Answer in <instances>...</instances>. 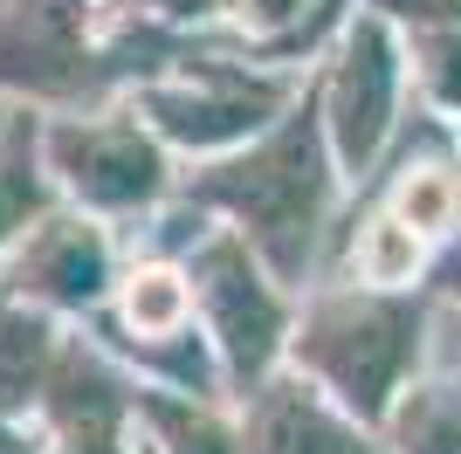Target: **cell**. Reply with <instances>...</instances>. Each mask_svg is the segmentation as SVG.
Segmentation results:
<instances>
[{"label": "cell", "instance_id": "12", "mask_svg": "<svg viewBox=\"0 0 461 454\" xmlns=\"http://www.w3.org/2000/svg\"><path fill=\"white\" fill-rule=\"evenodd\" d=\"M41 124L35 111H14L0 124V255L21 248L49 221V159H41Z\"/></svg>", "mask_w": 461, "mask_h": 454}, {"label": "cell", "instance_id": "21", "mask_svg": "<svg viewBox=\"0 0 461 454\" xmlns=\"http://www.w3.org/2000/svg\"><path fill=\"white\" fill-rule=\"evenodd\" d=\"M0 454H28V434H21V420L0 413Z\"/></svg>", "mask_w": 461, "mask_h": 454}, {"label": "cell", "instance_id": "3", "mask_svg": "<svg viewBox=\"0 0 461 454\" xmlns=\"http://www.w3.org/2000/svg\"><path fill=\"white\" fill-rule=\"evenodd\" d=\"M296 96L303 90H296V76H283V69H249V62L186 49L166 76L138 83L131 111L152 124L158 145L200 151V159H228V151L255 145L262 132H276Z\"/></svg>", "mask_w": 461, "mask_h": 454}, {"label": "cell", "instance_id": "17", "mask_svg": "<svg viewBox=\"0 0 461 454\" xmlns=\"http://www.w3.org/2000/svg\"><path fill=\"white\" fill-rule=\"evenodd\" d=\"M455 200H461L455 172H441V166H406V179L393 186V221L413 227V234H441V227L455 221Z\"/></svg>", "mask_w": 461, "mask_h": 454}, {"label": "cell", "instance_id": "20", "mask_svg": "<svg viewBox=\"0 0 461 454\" xmlns=\"http://www.w3.org/2000/svg\"><path fill=\"white\" fill-rule=\"evenodd\" d=\"M145 14H158V21H200V14H213L221 0H138Z\"/></svg>", "mask_w": 461, "mask_h": 454}, {"label": "cell", "instance_id": "18", "mask_svg": "<svg viewBox=\"0 0 461 454\" xmlns=\"http://www.w3.org/2000/svg\"><path fill=\"white\" fill-rule=\"evenodd\" d=\"M413 69L441 111H461V28H420L413 35Z\"/></svg>", "mask_w": 461, "mask_h": 454}, {"label": "cell", "instance_id": "19", "mask_svg": "<svg viewBox=\"0 0 461 454\" xmlns=\"http://www.w3.org/2000/svg\"><path fill=\"white\" fill-rule=\"evenodd\" d=\"M379 21H406L413 35L420 28H461V0H366Z\"/></svg>", "mask_w": 461, "mask_h": 454}, {"label": "cell", "instance_id": "10", "mask_svg": "<svg viewBox=\"0 0 461 454\" xmlns=\"http://www.w3.org/2000/svg\"><path fill=\"white\" fill-rule=\"evenodd\" d=\"M241 454H379V440L303 372H276L241 399Z\"/></svg>", "mask_w": 461, "mask_h": 454}, {"label": "cell", "instance_id": "1", "mask_svg": "<svg viewBox=\"0 0 461 454\" xmlns=\"http://www.w3.org/2000/svg\"><path fill=\"white\" fill-rule=\"evenodd\" d=\"M330 166H338V151H330V132H324V96L303 90L276 132H262L255 145L207 159L193 172L186 207L221 213L262 255V268L276 283L303 289L324 213H330Z\"/></svg>", "mask_w": 461, "mask_h": 454}, {"label": "cell", "instance_id": "5", "mask_svg": "<svg viewBox=\"0 0 461 454\" xmlns=\"http://www.w3.org/2000/svg\"><path fill=\"white\" fill-rule=\"evenodd\" d=\"M41 159L56 172V186L90 213H138L173 186V159L138 111L56 117L41 132Z\"/></svg>", "mask_w": 461, "mask_h": 454}, {"label": "cell", "instance_id": "15", "mask_svg": "<svg viewBox=\"0 0 461 454\" xmlns=\"http://www.w3.org/2000/svg\"><path fill=\"white\" fill-rule=\"evenodd\" d=\"M385 434L400 454H461V399L447 386H427V393H406L385 420Z\"/></svg>", "mask_w": 461, "mask_h": 454}, {"label": "cell", "instance_id": "16", "mask_svg": "<svg viewBox=\"0 0 461 454\" xmlns=\"http://www.w3.org/2000/svg\"><path fill=\"white\" fill-rule=\"evenodd\" d=\"M413 262H420V234L400 227L393 213L372 227H358V289H393L413 283Z\"/></svg>", "mask_w": 461, "mask_h": 454}, {"label": "cell", "instance_id": "11", "mask_svg": "<svg viewBox=\"0 0 461 454\" xmlns=\"http://www.w3.org/2000/svg\"><path fill=\"white\" fill-rule=\"evenodd\" d=\"M200 310H193V283L179 262H138L131 276H117L111 317L96 344H173L186 338Z\"/></svg>", "mask_w": 461, "mask_h": 454}, {"label": "cell", "instance_id": "6", "mask_svg": "<svg viewBox=\"0 0 461 454\" xmlns=\"http://www.w3.org/2000/svg\"><path fill=\"white\" fill-rule=\"evenodd\" d=\"M0 296L41 317H96L117 296L104 227L90 213H49L21 248L0 255Z\"/></svg>", "mask_w": 461, "mask_h": 454}, {"label": "cell", "instance_id": "8", "mask_svg": "<svg viewBox=\"0 0 461 454\" xmlns=\"http://www.w3.org/2000/svg\"><path fill=\"white\" fill-rule=\"evenodd\" d=\"M96 0H14L0 21V83L7 90H90L104 69H124L90 41Z\"/></svg>", "mask_w": 461, "mask_h": 454}, {"label": "cell", "instance_id": "9", "mask_svg": "<svg viewBox=\"0 0 461 454\" xmlns=\"http://www.w3.org/2000/svg\"><path fill=\"white\" fill-rule=\"evenodd\" d=\"M41 413L56 427V454H131L138 386L111 372V351L77 331L56 351V372L41 386Z\"/></svg>", "mask_w": 461, "mask_h": 454}, {"label": "cell", "instance_id": "7", "mask_svg": "<svg viewBox=\"0 0 461 454\" xmlns=\"http://www.w3.org/2000/svg\"><path fill=\"white\" fill-rule=\"evenodd\" d=\"M317 96H324V132L338 166L366 172L393 132V111H400V49L379 14H358L338 35V62L324 69Z\"/></svg>", "mask_w": 461, "mask_h": 454}, {"label": "cell", "instance_id": "4", "mask_svg": "<svg viewBox=\"0 0 461 454\" xmlns=\"http://www.w3.org/2000/svg\"><path fill=\"white\" fill-rule=\"evenodd\" d=\"M186 283H193V310H200V331L221 351V372H228V393L249 399L276 378V365L289 359V331H296V310H289L283 283H276L262 255H255L234 227H213L186 248Z\"/></svg>", "mask_w": 461, "mask_h": 454}, {"label": "cell", "instance_id": "13", "mask_svg": "<svg viewBox=\"0 0 461 454\" xmlns=\"http://www.w3.org/2000/svg\"><path fill=\"white\" fill-rule=\"evenodd\" d=\"M56 351H62V338L49 331L41 310H21V303L0 296V413L7 420H14V406H41Z\"/></svg>", "mask_w": 461, "mask_h": 454}, {"label": "cell", "instance_id": "14", "mask_svg": "<svg viewBox=\"0 0 461 454\" xmlns=\"http://www.w3.org/2000/svg\"><path fill=\"white\" fill-rule=\"evenodd\" d=\"M138 427L152 434V454H241V427L213 413L207 399L138 386Z\"/></svg>", "mask_w": 461, "mask_h": 454}, {"label": "cell", "instance_id": "2", "mask_svg": "<svg viewBox=\"0 0 461 454\" xmlns=\"http://www.w3.org/2000/svg\"><path fill=\"white\" fill-rule=\"evenodd\" d=\"M420 359V303L400 289H324L296 310L289 372L330 393L358 427H385Z\"/></svg>", "mask_w": 461, "mask_h": 454}]
</instances>
